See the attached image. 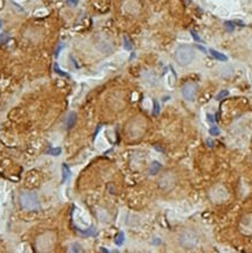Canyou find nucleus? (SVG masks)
I'll return each instance as SVG.
<instances>
[{
  "label": "nucleus",
  "instance_id": "obj_1",
  "mask_svg": "<svg viewBox=\"0 0 252 253\" xmlns=\"http://www.w3.org/2000/svg\"><path fill=\"white\" fill-rule=\"evenodd\" d=\"M194 56H195L194 50L189 46H180L175 53V57H176L178 63L183 65V67L189 65L194 61Z\"/></svg>",
  "mask_w": 252,
  "mask_h": 253
},
{
  "label": "nucleus",
  "instance_id": "obj_2",
  "mask_svg": "<svg viewBox=\"0 0 252 253\" xmlns=\"http://www.w3.org/2000/svg\"><path fill=\"white\" fill-rule=\"evenodd\" d=\"M20 204L25 210L35 211L39 209V201L34 193L25 191L20 195Z\"/></svg>",
  "mask_w": 252,
  "mask_h": 253
},
{
  "label": "nucleus",
  "instance_id": "obj_3",
  "mask_svg": "<svg viewBox=\"0 0 252 253\" xmlns=\"http://www.w3.org/2000/svg\"><path fill=\"white\" fill-rule=\"evenodd\" d=\"M181 92H182V96L186 101L193 102L195 99V96H196V85L193 83H187L186 85H183Z\"/></svg>",
  "mask_w": 252,
  "mask_h": 253
},
{
  "label": "nucleus",
  "instance_id": "obj_4",
  "mask_svg": "<svg viewBox=\"0 0 252 253\" xmlns=\"http://www.w3.org/2000/svg\"><path fill=\"white\" fill-rule=\"evenodd\" d=\"M209 54L217 61H221V62H226L228 61L226 55H224V54H222V53H219V51H217L215 49H209Z\"/></svg>",
  "mask_w": 252,
  "mask_h": 253
},
{
  "label": "nucleus",
  "instance_id": "obj_5",
  "mask_svg": "<svg viewBox=\"0 0 252 253\" xmlns=\"http://www.w3.org/2000/svg\"><path fill=\"white\" fill-rule=\"evenodd\" d=\"M70 175H71V172H70V169H69V167L64 163V164L62 166V182H63V183L67 182V181L69 180Z\"/></svg>",
  "mask_w": 252,
  "mask_h": 253
},
{
  "label": "nucleus",
  "instance_id": "obj_6",
  "mask_svg": "<svg viewBox=\"0 0 252 253\" xmlns=\"http://www.w3.org/2000/svg\"><path fill=\"white\" fill-rule=\"evenodd\" d=\"M75 121H76V114H75V112H70L69 116H68L67 119H65V125H67V127H68V128H71V127L75 125Z\"/></svg>",
  "mask_w": 252,
  "mask_h": 253
},
{
  "label": "nucleus",
  "instance_id": "obj_7",
  "mask_svg": "<svg viewBox=\"0 0 252 253\" xmlns=\"http://www.w3.org/2000/svg\"><path fill=\"white\" fill-rule=\"evenodd\" d=\"M161 168V164L158 162V161H154L151 166H149V174L151 175H154V174H156L158 172H159V169Z\"/></svg>",
  "mask_w": 252,
  "mask_h": 253
},
{
  "label": "nucleus",
  "instance_id": "obj_8",
  "mask_svg": "<svg viewBox=\"0 0 252 253\" xmlns=\"http://www.w3.org/2000/svg\"><path fill=\"white\" fill-rule=\"evenodd\" d=\"M124 237H125V236H124L123 232H119V233L117 234V238H116V240H115V243H116L117 246H121V245L124 244V240H125Z\"/></svg>",
  "mask_w": 252,
  "mask_h": 253
},
{
  "label": "nucleus",
  "instance_id": "obj_9",
  "mask_svg": "<svg viewBox=\"0 0 252 253\" xmlns=\"http://www.w3.org/2000/svg\"><path fill=\"white\" fill-rule=\"evenodd\" d=\"M54 70H55V72H56V73H58L60 76L68 77V73H67V72H64V71H62V70L60 69V67H58V64H57V63H55V64H54Z\"/></svg>",
  "mask_w": 252,
  "mask_h": 253
},
{
  "label": "nucleus",
  "instance_id": "obj_10",
  "mask_svg": "<svg viewBox=\"0 0 252 253\" xmlns=\"http://www.w3.org/2000/svg\"><path fill=\"white\" fill-rule=\"evenodd\" d=\"M61 152H62V149H61L60 147H57V148H50V149H48V150H47V154H50V155H60Z\"/></svg>",
  "mask_w": 252,
  "mask_h": 253
},
{
  "label": "nucleus",
  "instance_id": "obj_11",
  "mask_svg": "<svg viewBox=\"0 0 252 253\" xmlns=\"http://www.w3.org/2000/svg\"><path fill=\"white\" fill-rule=\"evenodd\" d=\"M228 95H229V91H228V90H222V91H221V92L215 97V99H216V101H221L222 98L226 97Z\"/></svg>",
  "mask_w": 252,
  "mask_h": 253
},
{
  "label": "nucleus",
  "instance_id": "obj_12",
  "mask_svg": "<svg viewBox=\"0 0 252 253\" xmlns=\"http://www.w3.org/2000/svg\"><path fill=\"white\" fill-rule=\"evenodd\" d=\"M224 26H225V28L228 29V32H232V30L235 29V24L231 22V21H225V22H224Z\"/></svg>",
  "mask_w": 252,
  "mask_h": 253
},
{
  "label": "nucleus",
  "instance_id": "obj_13",
  "mask_svg": "<svg viewBox=\"0 0 252 253\" xmlns=\"http://www.w3.org/2000/svg\"><path fill=\"white\" fill-rule=\"evenodd\" d=\"M209 133H210L211 135H218V134L221 133V131H219V128H218L216 125H214V126L209 130Z\"/></svg>",
  "mask_w": 252,
  "mask_h": 253
},
{
  "label": "nucleus",
  "instance_id": "obj_14",
  "mask_svg": "<svg viewBox=\"0 0 252 253\" xmlns=\"http://www.w3.org/2000/svg\"><path fill=\"white\" fill-rule=\"evenodd\" d=\"M159 112H160V105H159V103L156 102V101H154V110H153V116H158L159 114Z\"/></svg>",
  "mask_w": 252,
  "mask_h": 253
},
{
  "label": "nucleus",
  "instance_id": "obj_15",
  "mask_svg": "<svg viewBox=\"0 0 252 253\" xmlns=\"http://www.w3.org/2000/svg\"><path fill=\"white\" fill-rule=\"evenodd\" d=\"M124 47H125V49H127V50H131V48H132V46H131V43H130L127 36H124Z\"/></svg>",
  "mask_w": 252,
  "mask_h": 253
},
{
  "label": "nucleus",
  "instance_id": "obj_16",
  "mask_svg": "<svg viewBox=\"0 0 252 253\" xmlns=\"http://www.w3.org/2000/svg\"><path fill=\"white\" fill-rule=\"evenodd\" d=\"M207 119H208V120H209L211 124H214V125L216 124V118H215V116H214V114H210V113H208V114H207Z\"/></svg>",
  "mask_w": 252,
  "mask_h": 253
},
{
  "label": "nucleus",
  "instance_id": "obj_17",
  "mask_svg": "<svg viewBox=\"0 0 252 253\" xmlns=\"http://www.w3.org/2000/svg\"><path fill=\"white\" fill-rule=\"evenodd\" d=\"M63 47H64V44H62V43H60V44H58V47H57V48H56V50H55V56H56V57L60 55V53H61V50L63 49Z\"/></svg>",
  "mask_w": 252,
  "mask_h": 253
},
{
  "label": "nucleus",
  "instance_id": "obj_18",
  "mask_svg": "<svg viewBox=\"0 0 252 253\" xmlns=\"http://www.w3.org/2000/svg\"><path fill=\"white\" fill-rule=\"evenodd\" d=\"M190 34H192V36L194 37V40H195V41H197V42H202V40L200 39V36H199V35H197L195 32H193V30H192V32H190Z\"/></svg>",
  "mask_w": 252,
  "mask_h": 253
},
{
  "label": "nucleus",
  "instance_id": "obj_19",
  "mask_svg": "<svg viewBox=\"0 0 252 253\" xmlns=\"http://www.w3.org/2000/svg\"><path fill=\"white\" fill-rule=\"evenodd\" d=\"M68 4H70L71 6L77 5V0H68Z\"/></svg>",
  "mask_w": 252,
  "mask_h": 253
},
{
  "label": "nucleus",
  "instance_id": "obj_20",
  "mask_svg": "<svg viewBox=\"0 0 252 253\" xmlns=\"http://www.w3.org/2000/svg\"><path fill=\"white\" fill-rule=\"evenodd\" d=\"M196 48H197V49H200V50H201L202 53H207V50H205V48H203L202 46H196Z\"/></svg>",
  "mask_w": 252,
  "mask_h": 253
},
{
  "label": "nucleus",
  "instance_id": "obj_21",
  "mask_svg": "<svg viewBox=\"0 0 252 253\" xmlns=\"http://www.w3.org/2000/svg\"><path fill=\"white\" fill-rule=\"evenodd\" d=\"M205 141H207V143H208V147H212V141H211V140H209V139H207Z\"/></svg>",
  "mask_w": 252,
  "mask_h": 253
},
{
  "label": "nucleus",
  "instance_id": "obj_22",
  "mask_svg": "<svg viewBox=\"0 0 252 253\" xmlns=\"http://www.w3.org/2000/svg\"><path fill=\"white\" fill-rule=\"evenodd\" d=\"M101 251H102V252H109V251H108V250H105V248H102Z\"/></svg>",
  "mask_w": 252,
  "mask_h": 253
},
{
  "label": "nucleus",
  "instance_id": "obj_23",
  "mask_svg": "<svg viewBox=\"0 0 252 253\" xmlns=\"http://www.w3.org/2000/svg\"><path fill=\"white\" fill-rule=\"evenodd\" d=\"M0 27H1V21H0Z\"/></svg>",
  "mask_w": 252,
  "mask_h": 253
}]
</instances>
